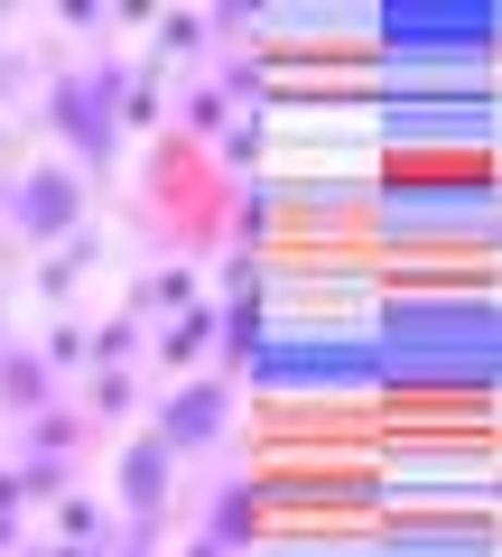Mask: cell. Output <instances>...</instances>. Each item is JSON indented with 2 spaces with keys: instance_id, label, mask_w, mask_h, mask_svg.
Listing matches in <instances>:
<instances>
[{
  "instance_id": "obj_16",
  "label": "cell",
  "mask_w": 502,
  "mask_h": 557,
  "mask_svg": "<svg viewBox=\"0 0 502 557\" xmlns=\"http://www.w3.org/2000/svg\"><path fill=\"white\" fill-rule=\"evenodd\" d=\"M223 121H233V102H223L215 84H196V94L177 102V139H196V149H215V139H223Z\"/></svg>"
},
{
  "instance_id": "obj_7",
  "label": "cell",
  "mask_w": 502,
  "mask_h": 557,
  "mask_svg": "<svg viewBox=\"0 0 502 557\" xmlns=\"http://www.w3.org/2000/svg\"><path fill=\"white\" fill-rule=\"evenodd\" d=\"M270 530V483L261 474H242V483H223V493H215V511H205V539H223V548H252V539H261Z\"/></svg>"
},
{
  "instance_id": "obj_21",
  "label": "cell",
  "mask_w": 502,
  "mask_h": 557,
  "mask_svg": "<svg viewBox=\"0 0 502 557\" xmlns=\"http://www.w3.org/2000/svg\"><path fill=\"white\" fill-rule=\"evenodd\" d=\"M159 57H205V10H159Z\"/></svg>"
},
{
  "instance_id": "obj_6",
  "label": "cell",
  "mask_w": 502,
  "mask_h": 557,
  "mask_svg": "<svg viewBox=\"0 0 502 557\" xmlns=\"http://www.w3.org/2000/svg\"><path fill=\"white\" fill-rule=\"evenodd\" d=\"M223 242H233V251H270V242H280V186L270 177L223 186Z\"/></svg>"
},
{
  "instance_id": "obj_4",
  "label": "cell",
  "mask_w": 502,
  "mask_h": 557,
  "mask_svg": "<svg viewBox=\"0 0 502 557\" xmlns=\"http://www.w3.org/2000/svg\"><path fill=\"white\" fill-rule=\"evenodd\" d=\"M168 502H177V456H168L159 428H140L112 465V511L121 520H168Z\"/></svg>"
},
{
  "instance_id": "obj_27",
  "label": "cell",
  "mask_w": 502,
  "mask_h": 557,
  "mask_svg": "<svg viewBox=\"0 0 502 557\" xmlns=\"http://www.w3.org/2000/svg\"><path fill=\"white\" fill-rule=\"evenodd\" d=\"M10 548H20V511H0V557H10Z\"/></svg>"
},
{
  "instance_id": "obj_28",
  "label": "cell",
  "mask_w": 502,
  "mask_h": 557,
  "mask_svg": "<svg viewBox=\"0 0 502 557\" xmlns=\"http://www.w3.org/2000/svg\"><path fill=\"white\" fill-rule=\"evenodd\" d=\"M0 186H10V121H0Z\"/></svg>"
},
{
  "instance_id": "obj_10",
  "label": "cell",
  "mask_w": 502,
  "mask_h": 557,
  "mask_svg": "<svg viewBox=\"0 0 502 557\" xmlns=\"http://www.w3.org/2000/svg\"><path fill=\"white\" fill-rule=\"evenodd\" d=\"M205 159H215V177H223V186L261 177V159H270V112H233V121H223V139L205 149Z\"/></svg>"
},
{
  "instance_id": "obj_2",
  "label": "cell",
  "mask_w": 502,
  "mask_h": 557,
  "mask_svg": "<svg viewBox=\"0 0 502 557\" xmlns=\"http://www.w3.org/2000/svg\"><path fill=\"white\" fill-rule=\"evenodd\" d=\"M84 196H94V186H84L65 159H47V168H20V177L0 186V214H10L20 242H47V251H57V242L84 233Z\"/></svg>"
},
{
  "instance_id": "obj_3",
  "label": "cell",
  "mask_w": 502,
  "mask_h": 557,
  "mask_svg": "<svg viewBox=\"0 0 502 557\" xmlns=\"http://www.w3.org/2000/svg\"><path fill=\"white\" fill-rule=\"evenodd\" d=\"M223 428H233V381H223V372H186L177 391L159 399L168 456H205V446H223Z\"/></svg>"
},
{
  "instance_id": "obj_18",
  "label": "cell",
  "mask_w": 502,
  "mask_h": 557,
  "mask_svg": "<svg viewBox=\"0 0 502 557\" xmlns=\"http://www.w3.org/2000/svg\"><path fill=\"white\" fill-rule=\"evenodd\" d=\"M38 354H47V372H94V325L57 317V325H47V344H38Z\"/></svg>"
},
{
  "instance_id": "obj_11",
  "label": "cell",
  "mask_w": 502,
  "mask_h": 557,
  "mask_svg": "<svg viewBox=\"0 0 502 557\" xmlns=\"http://www.w3.org/2000/svg\"><path fill=\"white\" fill-rule=\"evenodd\" d=\"M196 298H205V288H196V270H186V260H159V270H149L121 307H131V317H159V325H168V317H186Z\"/></svg>"
},
{
  "instance_id": "obj_19",
  "label": "cell",
  "mask_w": 502,
  "mask_h": 557,
  "mask_svg": "<svg viewBox=\"0 0 502 557\" xmlns=\"http://www.w3.org/2000/svg\"><path fill=\"white\" fill-rule=\"evenodd\" d=\"M131 409H140V381H131V372H94V399H84V418H94V428H121Z\"/></svg>"
},
{
  "instance_id": "obj_1",
  "label": "cell",
  "mask_w": 502,
  "mask_h": 557,
  "mask_svg": "<svg viewBox=\"0 0 502 557\" xmlns=\"http://www.w3.org/2000/svg\"><path fill=\"white\" fill-rule=\"evenodd\" d=\"M121 102H131V65L121 57H94V65H57L47 75V131L65 139V168L75 177H112L121 159Z\"/></svg>"
},
{
  "instance_id": "obj_26",
  "label": "cell",
  "mask_w": 502,
  "mask_h": 557,
  "mask_svg": "<svg viewBox=\"0 0 502 557\" xmlns=\"http://www.w3.org/2000/svg\"><path fill=\"white\" fill-rule=\"evenodd\" d=\"M186 557H233V548H223V539H205V530H196V539H186Z\"/></svg>"
},
{
  "instance_id": "obj_5",
  "label": "cell",
  "mask_w": 502,
  "mask_h": 557,
  "mask_svg": "<svg viewBox=\"0 0 502 557\" xmlns=\"http://www.w3.org/2000/svg\"><path fill=\"white\" fill-rule=\"evenodd\" d=\"M215 307H223V344H215L223 381H252V372H261V354L280 344V335H270V278H261V288H223Z\"/></svg>"
},
{
  "instance_id": "obj_17",
  "label": "cell",
  "mask_w": 502,
  "mask_h": 557,
  "mask_svg": "<svg viewBox=\"0 0 502 557\" xmlns=\"http://www.w3.org/2000/svg\"><path fill=\"white\" fill-rule=\"evenodd\" d=\"M121 131H168V102H159V57L131 65V102H121Z\"/></svg>"
},
{
  "instance_id": "obj_13",
  "label": "cell",
  "mask_w": 502,
  "mask_h": 557,
  "mask_svg": "<svg viewBox=\"0 0 502 557\" xmlns=\"http://www.w3.org/2000/svg\"><path fill=\"white\" fill-rule=\"evenodd\" d=\"M94 260H102V242H94V233L57 242V260H47V270H38V298H75V288H84V270H94Z\"/></svg>"
},
{
  "instance_id": "obj_30",
  "label": "cell",
  "mask_w": 502,
  "mask_h": 557,
  "mask_svg": "<svg viewBox=\"0 0 502 557\" xmlns=\"http://www.w3.org/2000/svg\"><path fill=\"white\" fill-rule=\"evenodd\" d=\"M28 557H38V548H28Z\"/></svg>"
},
{
  "instance_id": "obj_15",
  "label": "cell",
  "mask_w": 502,
  "mask_h": 557,
  "mask_svg": "<svg viewBox=\"0 0 502 557\" xmlns=\"http://www.w3.org/2000/svg\"><path fill=\"white\" fill-rule=\"evenodd\" d=\"M149 344V317H131V307H121L112 325H94V372H131V354H140Z\"/></svg>"
},
{
  "instance_id": "obj_8",
  "label": "cell",
  "mask_w": 502,
  "mask_h": 557,
  "mask_svg": "<svg viewBox=\"0 0 502 557\" xmlns=\"http://www.w3.org/2000/svg\"><path fill=\"white\" fill-rule=\"evenodd\" d=\"M0 409L20 418H38V409H57V372H47V354L38 344H0Z\"/></svg>"
},
{
  "instance_id": "obj_23",
  "label": "cell",
  "mask_w": 502,
  "mask_h": 557,
  "mask_svg": "<svg viewBox=\"0 0 502 557\" xmlns=\"http://www.w3.org/2000/svg\"><path fill=\"white\" fill-rule=\"evenodd\" d=\"M0 511H28V483H20V465H0Z\"/></svg>"
},
{
  "instance_id": "obj_25",
  "label": "cell",
  "mask_w": 502,
  "mask_h": 557,
  "mask_svg": "<svg viewBox=\"0 0 502 557\" xmlns=\"http://www.w3.org/2000/svg\"><path fill=\"white\" fill-rule=\"evenodd\" d=\"M20 65H28L20 47H0V94H10V84H20Z\"/></svg>"
},
{
  "instance_id": "obj_22",
  "label": "cell",
  "mask_w": 502,
  "mask_h": 557,
  "mask_svg": "<svg viewBox=\"0 0 502 557\" xmlns=\"http://www.w3.org/2000/svg\"><path fill=\"white\" fill-rule=\"evenodd\" d=\"M57 20H65V28H75V38H94V28H121V10H102V0H65Z\"/></svg>"
},
{
  "instance_id": "obj_24",
  "label": "cell",
  "mask_w": 502,
  "mask_h": 557,
  "mask_svg": "<svg viewBox=\"0 0 502 557\" xmlns=\"http://www.w3.org/2000/svg\"><path fill=\"white\" fill-rule=\"evenodd\" d=\"M38 557H112V548H84V539H47Z\"/></svg>"
},
{
  "instance_id": "obj_20",
  "label": "cell",
  "mask_w": 502,
  "mask_h": 557,
  "mask_svg": "<svg viewBox=\"0 0 502 557\" xmlns=\"http://www.w3.org/2000/svg\"><path fill=\"white\" fill-rule=\"evenodd\" d=\"M20 483H28V502H65V483H75V456H20Z\"/></svg>"
},
{
  "instance_id": "obj_12",
  "label": "cell",
  "mask_w": 502,
  "mask_h": 557,
  "mask_svg": "<svg viewBox=\"0 0 502 557\" xmlns=\"http://www.w3.org/2000/svg\"><path fill=\"white\" fill-rule=\"evenodd\" d=\"M57 539H84V548H112L121 557V511H112V502H94V493H65L57 502Z\"/></svg>"
},
{
  "instance_id": "obj_29",
  "label": "cell",
  "mask_w": 502,
  "mask_h": 557,
  "mask_svg": "<svg viewBox=\"0 0 502 557\" xmlns=\"http://www.w3.org/2000/svg\"><path fill=\"white\" fill-rule=\"evenodd\" d=\"M0 344H10V288H0Z\"/></svg>"
},
{
  "instance_id": "obj_9",
  "label": "cell",
  "mask_w": 502,
  "mask_h": 557,
  "mask_svg": "<svg viewBox=\"0 0 502 557\" xmlns=\"http://www.w3.org/2000/svg\"><path fill=\"white\" fill-rule=\"evenodd\" d=\"M215 344H223V307H215V298H196L186 317H168L159 335H149V354H159L168 372H196V362L215 354Z\"/></svg>"
},
{
  "instance_id": "obj_14",
  "label": "cell",
  "mask_w": 502,
  "mask_h": 557,
  "mask_svg": "<svg viewBox=\"0 0 502 557\" xmlns=\"http://www.w3.org/2000/svg\"><path fill=\"white\" fill-rule=\"evenodd\" d=\"M84 428H94V418L57 399V409H38V418H28V456H75V446H84Z\"/></svg>"
}]
</instances>
